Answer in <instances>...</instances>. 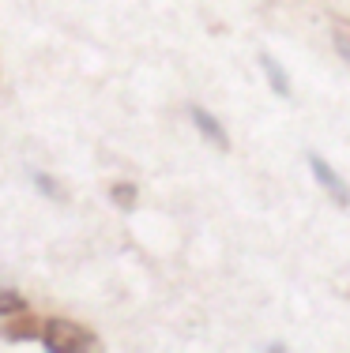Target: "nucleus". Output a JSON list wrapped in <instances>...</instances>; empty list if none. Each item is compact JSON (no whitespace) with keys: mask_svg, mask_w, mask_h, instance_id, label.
<instances>
[{"mask_svg":"<svg viewBox=\"0 0 350 353\" xmlns=\"http://www.w3.org/2000/svg\"><path fill=\"white\" fill-rule=\"evenodd\" d=\"M38 342H41L49 353H68V350L79 353V350H95V346H98L95 331L72 323V319H61V316H53V319H46V323H41Z\"/></svg>","mask_w":350,"mask_h":353,"instance_id":"1","label":"nucleus"},{"mask_svg":"<svg viewBox=\"0 0 350 353\" xmlns=\"http://www.w3.org/2000/svg\"><path fill=\"white\" fill-rule=\"evenodd\" d=\"M305 162H309V170H313V181L324 188V196H328L336 207H350V184L336 173V165H331L328 158L313 154V150L305 154Z\"/></svg>","mask_w":350,"mask_h":353,"instance_id":"2","label":"nucleus"},{"mask_svg":"<svg viewBox=\"0 0 350 353\" xmlns=\"http://www.w3.org/2000/svg\"><path fill=\"white\" fill-rule=\"evenodd\" d=\"M188 121H193V128L204 136L207 143H211L215 150H226L230 147V139H226V128H222L219 121H215L211 113H207L204 105H188Z\"/></svg>","mask_w":350,"mask_h":353,"instance_id":"3","label":"nucleus"},{"mask_svg":"<svg viewBox=\"0 0 350 353\" xmlns=\"http://www.w3.org/2000/svg\"><path fill=\"white\" fill-rule=\"evenodd\" d=\"M260 68H264V75H268V87H271L279 98H290V94H294V90H290V79H286V72L279 68V61H275L271 53H260Z\"/></svg>","mask_w":350,"mask_h":353,"instance_id":"4","label":"nucleus"},{"mask_svg":"<svg viewBox=\"0 0 350 353\" xmlns=\"http://www.w3.org/2000/svg\"><path fill=\"white\" fill-rule=\"evenodd\" d=\"M30 316H19V323H8V327H0V334L4 339H12V342H23V339H38L41 334V323H27Z\"/></svg>","mask_w":350,"mask_h":353,"instance_id":"5","label":"nucleus"},{"mask_svg":"<svg viewBox=\"0 0 350 353\" xmlns=\"http://www.w3.org/2000/svg\"><path fill=\"white\" fill-rule=\"evenodd\" d=\"M30 184H35V188L41 192V196H49V199H53V203H61V199H64V188H61V184H57L49 173H30Z\"/></svg>","mask_w":350,"mask_h":353,"instance_id":"6","label":"nucleus"},{"mask_svg":"<svg viewBox=\"0 0 350 353\" xmlns=\"http://www.w3.org/2000/svg\"><path fill=\"white\" fill-rule=\"evenodd\" d=\"M19 312H23V297H19V293H15V290H0V316L12 319Z\"/></svg>","mask_w":350,"mask_h":353,"instance_id":"7","label":"nucleus"},{"mask_svg":"<svg viewBox=\"0 0 350 353\" xmlns=\"http://www.w3.org/2000/svg\"><path fill=\"white\" fill-rule=\"evenodd\" d=\"M110 196H113V203L121 207V211H132V207H136V188H132V184H113Z\"/></svg>","mask_w":350,"mask_h":353,"instance_id":"8","label":"nucleus"},{"mask_svg":"<svg viewBox=\"0 0 350 353\" xmlns=\"http://www.w3.org/2000/svg\"><path fill=\"white\" fill-rule=\"evenodd\" d=\"M336 49H339V57L350 64V34H336Z\"/></svg>","mask_w":350,"mask_h":353,"instance_id":"9","label":"nucleus"}]
</instances>
